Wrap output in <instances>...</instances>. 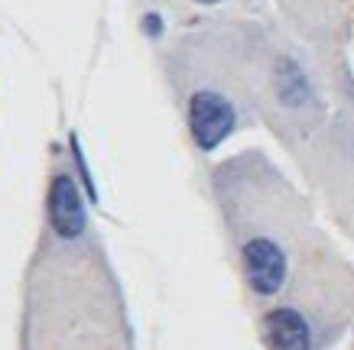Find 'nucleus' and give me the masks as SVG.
I'll use <instances>...</instances> for the list:
<instances>
[{
  "instance_id": "obj_1",
  "label": "nucleus",
  "mask_w": 354,
  "mask_h": 350,
  "mask_svg": "<svg viewBox=\"0 0 354 350\" xmlns=\"http://www.w3.org/2000/svg\"><path fill=\"white\" fill-rule=\"evenodd\" d=\"M189 124H192V137L202 149H215L221 139L231 133L234 124V110L225 97L215 91H198L189 101Z\"/></svg>"
},
{
  "instance_id": "obj_2",
  "label": "nucleus",
  "mask_w": 354,
  "mask_h": 350,
  "mask_svg": "<svg viewBox=\"0 0 354 350\" xmlns=\"http://www.w3.org/2000/svg\"><path fill=\"white\" fill-rule=\"evenodd\" d=\"M244 266L250 286L257 289L260 295H273L286 279V256L273 240H263V237L244 246Z\"/></svg>"
},
{
  "instance_id": "obj_3",
  "label": "nucleus",
  "mask_w": 354,
  "mask_h": 350,
  "mask_svg": "<svg viewBox=\"0 0 354 350\" xmlns=\"http://www.w3.org/2000/svg\"><path fill=\"white\" fill-rule=\"evenodd\" d=\"M49 221H53L55 233L68 237V240L78 237L85 227V204H82V195L68 175H59L49 188Z\"/></svg>"
},
{
  "instance_id": "obj_4",
  "label": "nucleus",
  "mask_w": 354,
  "mask_h": 350,
  "mask_svg": "<svg viewBox=\"0 0 354 350\" xmlns=\"http://www.w3.org/2000/svg\"><path fill=\"white\" fill-rule=\"evenodd\" d=\"M263 340L270 350H309V324L299 311L277 308L263 318Z\"/></svg>"
},
{
  "instance_id": "obj_5",
  "label": "nucleus",
  "mask_w": 354,
  "mask_h": 350,
  "mask_svg": "<svg viewBox=\"0 0 354 350\" xmlns=\"http://www.w3.org/2000/svg\"><path fill=\"white\" fill-rule=\"evenodd\" d=\"M277 95L283 104H302L309 97V85H306V75L299 72V65L292 59H279L277 62Z\"/></svg>"
},
{
  "instance_id": "obj_6",
  "label": "nucleus",
  "mask_w": 354,
  "mask_h": 350,
  "mask_svg": "<svg viewBox=\"0 0 354 350\" xmlns=\"http://www.w3.org/2000/svg\"><path fill=\"white\" fill-rule=\"evenodd\" d=\"M143 30H147V32H153V36H160V30H162L160 17H156V13H150V17H147V23H143Z\"/></svg>"
},
{
  "instance_id": "obj_7",
  "label": "nucleus",
  "mask_w": 354,
  "mask_h": 350,
  "mask_svg": "<svg viewBox=\"0 0 354 350\" xmlns=\"http://www.w3.org/2000/svg\"><path fill=\"white\" fill-rule=\"evenodd\" d=\"M195 3H218V0H195Z\"/></svg>"
}]
</instances>
